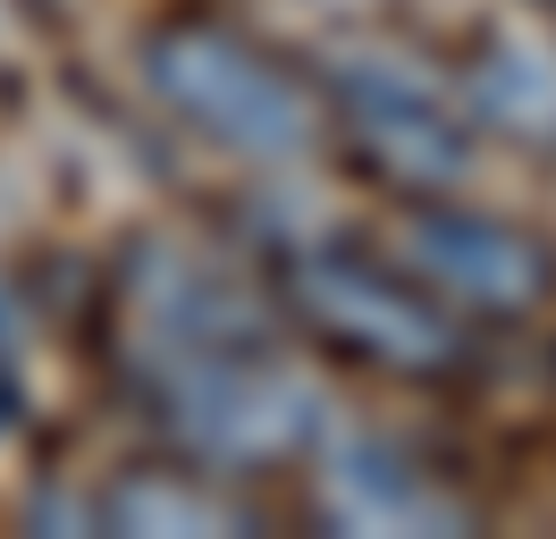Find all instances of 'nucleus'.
<instances>
[{
  "instance_id": "f03ea898",
  "label": "nucleus",
  "mask_w": 556,
  "mask_h": 539,
  "mask_svg": "<svg viewBox=\"0 0 556 539\" xmlns=\"http://www.w3.org/2000/svg\"><path fill=\"white\" fill-rule=\"evenodd\" d=\"M421 253L439 278L472 287L481 303H531L548 287V253L506 228H472V220H421Z\"/></svg>"
},
{
  "instance_id": "f257e3e1",
  "label": "nucleus",
  "mask_w": 556,
  "mask_h": 539,
  "mask_svg": "<svg viewBox=\"0 0 556 539\" xmlns=\"http://www.w3.org/2000/svg\"><path fill=\"white\" fill-rule=\"evenodd\" d=\"M161 85H169L186 110H203L219 135H237V143H262V152L304 143V110H295V93L278 85V67H262L253 51L219 42V34L161 42Z\"/></svg>"
},
{
  "instance_id": "7ed1b4c3",
  "label": "nucleus",
  "mask_w": 556,
  "mask_h": 539,
  "mask_svg": "<svg viewBox=\"0 0 556 539\" xmlns=\"http://www.w3.org/2000/svg\"><path fill=\"white\" fill-rule=\"evenodd\" d=\"M313 296L329 303L371 354H388V363H430V354H447V329H439L430 312H414V296H396V287L363 278V270H313Z\"/></svg>"
}]
</instances>
